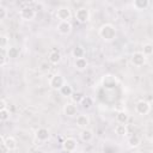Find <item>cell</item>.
<instances>
[{"label": "cell", "mask_w": 153, "mask_h": 153, "mask_svg": "<svg viewBox=\"0 0 153 153\" xmlns=\"http://www.w3.org/2000/svg\"><path fill=\"white\" fill-rule=\"evenodd\" d=\"M60 61H61V54H60V51L53 50L49 54V62L53 63V65H57Z\"/></svg>", "instance_id": "obj_19"}, {"label": "cell", "mask_w": 153, "mask_h": 153, "mask_svg": "<svg viewBox=\"0 0 153 153\" xmlns=\"http://www.w3.org/2000/svg\"><path fill=\"white\" fill-rule=\"evenodd\" d=\"M56 18L60 19V22H69L72 18V12L71 8L67 6H61L56 11Z\"/></svg>", "instance_id": "obj_3"}, {"label": "cell", "mask_w": 153, "mask_h": 153, "mask_svg": "<svg viewBox=\"0 0 153 153\" xmlns=\"http://www.w3.org/2000/svg\"><path fill=\"white\" fill-rule=\"evenodd\" d=\"M8 152H10V149L7 148V146L5 145V142L1 141V143H0V153H8Z\"/></svg>", "instance_id": "obj_32"}, {"label": "cell", "mask_w": 153, "mask_h": 153, "mask_svg": "<svg viewBox=\"0 0 153 153\" xmlns=\"http://www.w3.org/2000/svg\"><path fill=\"white\" fill-rule=\"evenodd\" d=\"M88 124H90V118L87 115H79L76 117V126L79 128L85 129V128H87Z\"/></svg>", "instance_id": "obj_15"}, {"label": "cell", "mask_w": 153, "mask_h": 153, "mask_svg": "<svg viewBox=\"0 0 153 153\" xmlns=\"http://www.w3.org/2000/svg\"><path fill=\"white\" fill-rule=\"evenodd\" d=\"M1 141H4L5 142V145L7 146V148L10 149V151H14L16 148H17V141H16V139L14 137H12V136H7V137H4L2 135H1Z\"/></svg>", "instance_id": "obj_14"}, {"label": "cell", "mask_w": 153, "mask_h": 153, "mask_svg": "<svg viewBox=\"0 0 153 153\" xmlns=\"http://www.w3.org/2000/svg\"><path fill=\"white\" fill-rule=\"evenodd\" d=\"M128 145H129V147H131V148L139 147V146L141 145V137H140L139 135H136V134H133V135L129 136V139H128Z\"/></svg>", "instance_id": "obj_18"}, {"label": "cell", "mask_w": 153, "mask_h": 153, "mask_svg": "<svg viewBox=\"0 0 153 153\" xmlns=\"http://www.w3.org/2000/svg\"><path fill=\"white\" fill-rule=\"evenodd\" d=\"M8 37L6 35H1L0 36V48L1 49H7V45H8Z\"/></svg>", "instance_id": "obj_28"}, {"label": "cell", "mask_w": 153, "mask_h": 153, "mask_svg": "<svg viewBox=\"0 0 153 153\" xmlns=\"http://www.w3.org/2000/svg\"><path fill=\"white\" fill-rule=\"evenodd\" d=\"M76 112H78V108H76V105L74 103H67V104H65V106H63V114L66 116L73 117V116L76 115Z\"/></svg>", "instance_id": "obj_12"}, {"label": "cell", "mask_w": 153, "mask_h": 153, "mask_svg": "<svg viewBox=\"0 0 153 153\" xmlns=\"http://www.w3.org/2000/svg\"><path fill=\"white\" fill-rule=\"evenodd\" d=\"M80 139L84 142H91L93 140V131L91 129H87V128L82 129L80 131Z\"/></svg>", "instance_id": "obj_13"}, {"label": "cell", "mask_w": 153, "mask_h": 153, "mask_svg": "<svg viewBox=\"0 0 153 153\" xmlns=\"http://www.w3.org/2000/svg\"><path fill=\"white\" fill-rule=\"evenodd\" d=\"M76 146H78V142H76V140L73 139V137H67V139L62 142L63 149H65L66 152H69V153L74 152V151L76 149Z\"/></svg>", "instance_id": "obj_9"}, {"label": "cell", "mask_w": 153, "mask_h": 153, "mask_svg": "<svg viewBox=\"0 0 153 153\" xmlns=\"http://www.w3.org/2000/svg\"><path fill=\"white\" fill-rule=\"evenodd\" d=\"M135 111L139 114V115H147L149 111H151V105L146 100H139L135 105Z\"/></svg>", "instance_id": "obj_8"}, {"label": "cell", "mask_w": 153, "mask_h": 153, "mask_svg": "<svg viewBox=\"0 0 153 153\" xmlns=\"http://www.w3.org/2000/svg\"><path fill=\"white\" fill-rule=\"evenodd\" d=\"M71 98H72L73 103H80V102L82 100L84 96H82L81 92H73V94L71 96Z\"/></svg>", "instance_id": "obj_29"}, {"label": "cell", "mask_w": 153, "mask_h": 153, "mask_svg": "<svg viewBox=\"0 0 153 153\" xmlns=\"http://www.w3.org/2000/svg\"><path fill=\"white\" fill-rule=\"evenodd\" d=\"M146 60H147V56L143 55L142 51H135V53L131 55V57H130L131 63H133L134 66H136V67L143 66V65L146 63Z\"/></svg>", "instance_id": "obj_6"}, {"label": "cell", "mask_w": 153, "mask_h": 153, "mask_svg": "<svg viewBox=\"0 0 153 153\" xmlns=\"http://www.w3.org/2000/svg\"><path fill=\"white\" fill-rule=\"evenodd\" d=\"M66 84V81H65V78L61 75V74H55V75H53L51 78H50V80H49V86L53 88V90H61V87L63 86Z\"/></svg>", "instance_id": "obj_4"}, {"label": "cell", "mask_w": 153, "mask_h": 153, "mask_svg": "<svg viewBox=\"0 0 153 153\" xmlns=\"http://www.w3.org/2000/svg\"><path fill=\"white\" fill-rule=\"evenodd\" d=\"M56 29L60 35H68L72 31V24L69 22H60L57 24Z\"/></svg>", "instance_id": "obj_11"}, {"label": "cell", "mask_w": 153, "mask_h": 153, "mask_svg": "<svg viewBox=\"0 0 153 153\" xmlns=\"http://www.w3.org/2000/svg\"><path fill=\"white\" fill-rule=\"evenodd\" d=\"M7 49H1V54H0V66L4 67L6 65L7 61Z\"/></svg>", "instance_id": "obj_26"}, {"label": "cell", "mask_w": 153, "mask_h": 153, "mask_svg": "<svg viewBox=\"0 0 153 153\" xmlns=\"http://www.w3.org/2000/svg\"><path fill=\"white\" fill-rule=\"evenodd\" d=\"M148 6H149V1H148V0H135V1L133 2V7H134L136 11L146 10Z\"/></svg>", "instance_id": "obj_16"}, {"label": "cell", "mask_w": 153, "mask_h": 153, "mask_svg": "<svg viewBox=\"0 0 153 153\" xmlns=\"http://www.w3.org/2000/svg\"><path fill=\"white\" fill-rule=\"evenodd\" d=\"M80 105L82 106V109H91V106L93 105V99L91 98V97H88V96H84V98H82V100L80 102Z\"/></svg>", "instance_id": "obj_22"}, {"label": "cell", "mask_w": 153, "mask_h": 153, "mask_svg": "<svg viewBox=\"0 0 153 153\" xmlns=\"http://www.w3.org/2000/svg\"><path fill=\"white\" fill-rule=\"evenodd\" d=\"M115 133L117 134V135H120V136H124V135H127L128 134V129H127V126L126 124H117L116 127H115Z\"/></svg>", "instance_id": "obj_24"}, {"label": "cell", "mask_w": 153, "mask_h": 153, "mask_svg": "<svg viewBox=\"0 0 153 153\" xmlns=\"http://www.w3.org/2000/svg\"><path fill=\"white\" fill-rule=\"evenodd\" d=\"M10 116H11V114H10V111H8L7 109L0 110V120H1L2 122L8 121V120H10Z\"/></svg>", "instance_id": "obj_30"}, {"label": "cell", "mask_w": 153, "mask_h": 153, "mask_svg": "<svg viewBox=\"0 0 153 153\" xmlns=\"http://www.w3.org/2000/svg\"><path fill=\"white\" fill-rule=\"evenodd\" d=\"M60 93H61V96H63V97H71V96L73 94V88H72V86H71L69 84L66 82V84L61 87Z\"/></svg>", "instance_id": "obj_21"}, {"label": "cell", "mask_w": 153, "mask_h": 153, "mask_svg": "<svg viewBox=\"0 0 153 153\" xmlns=\"http://www.w3.org/2000/svg\"><path fill=\"white\" fill-rule=\"evenodd\" d=\"M5 109H6V100L1 99L0 100V110H5Z\"/></svg>", "instance_id": "obj_33"}, {"label": "cell", "mask_w": 153, "mask_h": 153, "mask_svg": "<svg viewBox=\"0 0 153 153\" xmlns=\"http://www.w3.org/2000/svg\"><path fill=\"white\" fill-rule=\"evenodd\" d=\"M98 35H99V37H100L103 41H105V42H111V41H114L115 37H116V29H115V26H114L112 24L106 23V24H104V25H102V26L99 27Z\"/></svg>", "instance_id": "obj_1"}, {"label": "cell", "mask_w": 153, "mask_h": 153, "mask_svg": "<svg viewBox=\"0 0 153 153\" xmlns=\"http://www.w3.org/2000/svg\"><path fill=\"white\" fill-rule=\"evenodd\" d=\"M129 120V115L126 112V111H118L117 115H116V121L120 123V124H126Z\"/></svg>", "instance_id": "obj_20"}, {"label": "cell", "mask_w": 153, "mask_h": 153, "mask_svg": "<svg viewBox=\"0 0 153 153\" xmlns=\"http://www.w3.org/2000/svg\"><path fill=\"white\" fill-rule=\"evenodd\" d=\"M90 16H91L90 14V11L86 7H80L75 12V18L80 23H87L90 20Z\"/></svg>", "instance_id": "obj_7"}, {"label": "cell", "mask_w": 153, "mask_h": 153, "mask_svg": "<svg viewBox=\"0 0 153 153\" xmlns=\"http://www.w3.org/2000/svg\"><path fill=\"white\" fill-rule=\"evenodd\" d=\"M7 17V11L4 6H0V20H4Z\"/></svg>", "instance_id": "obj_31"}, {"label": "cell", "mask_w": 153, "mask_h": 153, "mask_svg": "<svg viewBox=\"0 0 153 153\" xmlns=\"http://www.w3.org/2000/svg\"><path fill=\"white\" fill-rule=\"evenodd\" d=\"M84 54H85V50H84V48L80 47V45H76V47L73 48V50H72V55H73V57H75V60H76V59H80V57H84Z\"/></svg>", "instance_id": "obj_23"}, {"label": "cell", "mask_w": 153, "mask_h": 153, "mask_svg": "<svg viewBox=\"0 0 153 153\" xmlns=\"http://www.w3.org/2000/svg\"><path fill=\"white\" fill-rule=\"evenodd\" d=\"M19 53H20V50L17 47H10V48H7V56H8V59H16V57H18L19 56Z\"/></svg>", "instance_id": "obj_25"}, {"label": "cell", "mask_w": 153, "mask_h": 153, "mask_svg": "<svg viewBox=\"0 0 153 153\" xmlns=\"http://www.w3.org/2000/svg\"><path fill=\"white\" fill-rule=\"evenodd\" d=\"M141 153H153V152L152 151H142Z\"/></svg>", "instance_id": "obj_34"}, {"label": "cell", "mask_w": 153, "mask_h": 153, "mask_svg": "<svg viewBox=\"0 0 153 153\" xmlns=\"http://www.w3.org/2000/svg\"><path fill=\"white\" fill-rule=\"evenodd\" d=\"M35 136L39 142H45L50 137V131L47 128H38L35 133Z\"/></svg>", "instance_id": "obj_10"}, {"label": "cell", "mask_w": 153, "mask_h": 153, "mask_svg": "<svg viewBox=\"0 0 153 153\" xmlns=\"http://www.w3.org/2000/svg\"><path fill=\"white\" fill-rule=\"evenodd\" d=\"M19 16H20V18H22L23 20L30 22V20H32V19L36 17V11H35V8H32V7H30V6H25V7H23V8L20 10Z\"/></svg>", "instance_id": "obj_5"}, {"label": "cell", "mask_w": 153, "mask_h": 153, "mask_svg": "<svg viewBox=\"0 0 153 153\" xmlns=\"http://www.w3.org/2000/svg\"><path fill=\"white\" fill-rule=\"evenodd\" d=\"M88 66V62L85 57H80V59H76L74 61V67L78 69V71H85Z\"/></svg>", "instance_id": "obj_17"}, {"label": "cell", "mask_w": 153, "mask_h": 153, "mask_svg": "<svg viewBox=\"0 0 153 153\" xmlns=\"http://www.w3.org/2000/svg\"><path fill=\"white\" fill-rule=\"evenodd\" d=\"M102 85L105 90H114L117 86V79L112 74H106L102 78Z\"/></svg>", "instance_id": "obj_2"}, {"label": "cell", "mask_w": 153, "mask_h": 153, "mask_svg": "<svg viewBox=\"0 0 153 153\" xmlns=\"http://www.w3.org/2000/svg\"><path fill=\"white\" fill-rule=\"evenodd\" d=\"M142 53L143 55L148 56V55H152L153 54V45L147 43V44H143V48H142Z\"/></svg>", "instance_id": "obj_27"}]
</instances>
